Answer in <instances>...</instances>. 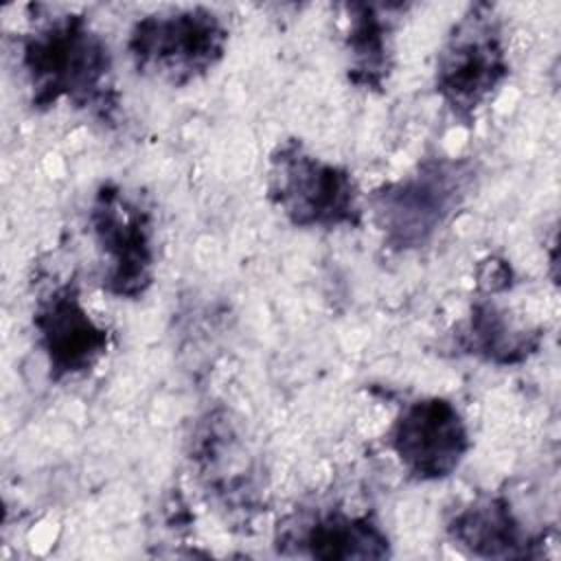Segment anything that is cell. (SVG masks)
I'll use <instances>...</instances> for the list:
<instances>
[{"label":"cell","instance_id":"1","mask_svg":"<svg viewBox=\"0 0 561 561\" xmlns=\"http://www.w3.org/2000/svg\"><path fill=\"white\" fill-rule=\"evenodd\" d=\"M18 48L35 110H50L66 101L101 118L116 112L114 57L88 15L66 11L37 18L18 35Z\"/></svg>","mask_w":561,"mask_h":561},{"label":"cell","instance_id":"2","mask_svg":"<svg viewBox=\"0 0 561 561\" xmlns=\"http://www.w3.org/2000/svg\"><path fill=\"white\" fill-rule=\"evenodd\" d=\"M478 178L471 158H423L399 180L377 186L368 208L383 243L397 252L425 248L469 199Z\"/></svg>","mask_w":561,"mask_h":561},{"label":"cell","instance_id":"3","mask_svg":"<svg viewBox=\"0 0 561 561\" xmlns=\"http://www.w3.org/2000/svg\"><path fill=\"white\" fill-rule=\"evenodd\" d=\"M267 199L289 226L300 230L364 224V199L355 175L309 151L300 138H285L272 149Z\"/></svg>","mask_w":561,"mask_h":561},{"label":"cell","instance_id":"4","mask_svg":"<svg viewBox=\"0 0 561 561\" xmlns=\"http://www.w3.org/2000/svg\"><path fill=\"white\" fill-rule=\"evenodd\" d=\"M230 28L210 7H178L138 18L125 50L140 77L184 88L213 72L226 57Z\"/></svg>","mask_w":561,"mask_h":561},{"label":"cell","instance_id":"5","mask_svg":"<svg viewBox=\"0 0 561 561\" xmlns=\"http://www.w3.org/2000/svg\"><path fill=\"white\" fill-rule=\"evenodd\" d=\"M511 77L504 24L489 2L469 4L438 48L434 90L454 118L471 125Z\"/></svg>","mask_w":561,"mask_h":561},{"label":"cell","instance_id":"6","mask_svg":"<svg viewBox=\"0 0 561 561\" xmlns=\"http://www.w3.org/2000/svg\"><path fill=\"white\" fill-rule=\"evenodd\" d=\"M88 226L99 250L105 294L142 298L156 280V228L151 210L116 182H103L90 202Z\"/></svg>","mask_w":561,"mask_h":561},{"label":"cell","instance_id":"7","mask_svg":"<svg viewBox=\"0 0 561 561\" xmlns=\"http://www.w3.org/2000/svg\"><path fill=\"white\" fill-rule=\"evenodd\" d=\"M386 445L416 482L454 476L471 451L469 425L451 399L419 397L405 403L386 432Z\"/></svg>","mask_w":561,"mask_h":561},{"label":"cell","instance_id":"8","mask_svg":"<svg viewBox=\"0 0 561 561\" xmlns=\"http://www.w3.org/2000/svg\"><path fill=\"white\" fill-rule=\"evenodd\" d=\"M31 324L35 344L46 359L48 379L55 383L88 375L110 348V331L83 305L75 276L35 300Z\"/></svg>","mask_w":561,"mask_h":561},{"label":"cell","instance_id":"9","mask_svg":"<svg viewBox=\"0 0 561 561\" xmlns=\"http://www.w3.org/2000/svg\"><path fill=\"white\" fill-rule=\"evenodd\" d=\"M278 550L294 546V554L309 559H388L392 543L388 533L370 513H346L344 508L318 511L287 526L276 539Z\"/></svg>","mask_w":561,"mask_h":561},{"label":"cell","instance_id":"10","mask_svg":"<svg viewBox=\"0 0 561 561\" xmlns=\"http://www.w3.org/2000/svg\"><path fill=\"white\" fill-rule=\"evenodd\" d=\"M449 541L478 559H526L537 554L543 535L530 533L504 493L478 495L447 522Z\"/></svg>","mask_w":561,"mask_h":561},{"label":"cell","instance_id":"11","mask_svg":"<svg viewBox=\"0 0 561 561\" xmlns=\"http://www.w3.org/2000/svg\"><path fill=\"white\" fill-rule=\"evenodd\" d=\"M401 4H346V75L355 88L381 92L394 66V13Z\"/></svg>","mask_w":561,"mask_h":561},{"label":"cell","instance_id":"12","mask_svg":"<svg viewBox=\"0 0 561 561\" xmlns=\"http://www.w3.org/2000/svg\"><path fill=\"white\" fill-rule=\"evenodd\" d=\"M543 331L517 324L506 309L491 298L471 305L467 320L456 331V351L495 366H515L535 355Z\"/></svg>","mask_w":561,"mask_h":561},{"label":"cell","instance_id":"13","mask_svg":"<svg viewBox=\"0 0 561 561\" xmlns=\"http://www.w3.org/2000/svg\"><path fill=\"white\" fill-rule=\"evenodd\" d=\"M511 265L504 259H486L478 267V287L484 294H497L511 287Z\"/></svg>","mask_w":561,"mask_h":561}]
</instances>
